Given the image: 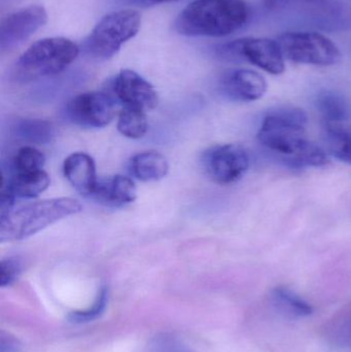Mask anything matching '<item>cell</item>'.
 <instances>
[{
	"label": "cell",
	"instance_id": "2e32d148",
	"mask_svg": "<svg viewBox=\"0 0 351 352\" xmlns=\"http://www.w3.org/2000/svg\"><path fill=\"white\" fill-rule=\"evenodd\" d=\"M128 170L140 182H157L168 175L169 164L160 153L150 151L132 157L128 164Z\"/></svg>",
	"mask_w": 351,
	"mask_h": 352
},
{
	"label": "cell",
	"instance_id": "5bb4252c",
	"mask_svg": "<svg viewBox=\"0 0 351 352\" xmlns=\"http://www.w3.org/2000/svg\"><path fill=\"white\" fill-rule=\"evenodd\" d=\"M137 197V188L131 178L113 175L97 182L91 198L111 208H121L131 204Z\"/></svg>",
	"mask_w": 351,
	"mask_h": 352
},
{
	"label": "cell",
	"instance_id": "e0dca14e",
	"mask_svg": "<svg viewBox=\"0 0 351 352\" xmlns=\"http://www.w3.org/2000/svg\"><path fill=\"white\" fill-rule=\"evenodd\" d=\"M315 107L325 123H346L351 118L350 101L337 91H321L315 98Z\"/></svg>",
	"mask_w": 351,
	"mask_h": 352
},
{
	"label": "cell",
	"instance_id": "8992f818",
	"mask_svg": "<svg viewBox=\"0 0 351 352\" xmlns=\"http://www.w3.org/2000/svg\"><path fill=\"white\" fill-rule=\"evenodd\" d=\"M284 58L299 64L332 66L339 63L341 52L335 43L317 32H286L278 37Z\"/></svg>",
	"mask_w": 351,
	"mask_h": 352
},
{
	"label": "cell",
	"instance_id": "9c48e42d",
	"mask_svg": "<svg viewBox=\"0 0 351 352\" xmlns=\"http://www.w3.org/2000/svg\"><path fill=\"white\" fill-rule=\"evenodd\" d=\"M65 111L74 125L88 129L106 127L115 119V97L98 91L82 93L69 100Z\"/></svg>",
	"mask_w": 351,
	"mask_h": 352
},
{
	"label": "cell",
	"instance_id": "d6986e66",
	"mask_svg": "<svg viewBox=\"0 0 351 352\" xmlns=\"http://www.w3.org/2000/svg\"><path fill=\"white\" fill-rule=\"evenodd\" d=\"M14 134L19 140L30 144H47L55 136V128L43 120L22 119L14 124Z\"/></svg>",
	"mask_w": 351,
	"mask_h": 352
},
{
	"label": "cell",
	"instance_id": "ac0fdd59",
	"mask_svg": "<svg viewBox=\"0 0 351 352\" xmlns=\"http://www.w3.org/2000/svg\"><path fill=\"white\" fill-rule=\"evenodd\" d=\"M324 142L334 158L351 165V126L346 123H325Z\"/></svg>",
	"mask_w": 351,
	"mask_h": 352
},
{
	"label": "cell",
	"instance_id": "30bf717a",
	"mask_svg": "<svg viewBox=\"0 0 351 352\" xmlns=\"http://www.w3.org/2000/svg\"><path fill=\"white\" fill-rule=\"evenodd\" d=\"M47 14L41 6H30L14 10L2 20L0 28L1 53L12 51L30 38L47 23Z\"/></svg>",
	"mask_w": 351,
	"mask_h": 352
},
{
	"label": "cell",
	"instance_id": "5b68a950",
	"mask_svg": "<svg viewBox=\"0 0 351 352\" xmlns=\"http://www.w3.org/2000/svg\"><path fill=\"white\" fill-rule=\"evenodd\" d=\"M140 25L141 16L137 10L128 8L109 12L99 21L87 39V52L97 59H109L137 34Z\"/></svg>",
	"mask_w": 351,
	"mask_h": 352
},
{
	"label": "cell",
	"instance_id": "277c9868",
	"mask_svg": "<svg viewBox=\"0 0 351 352\" xmlns=\"http://www.w3.org/2000/svg\"><path fill=\"white\" fill-rule=\"evenodd\" d=\"M78 45L64 37L35 41L14 64L12 76L19 82H29L64 72L78 57Z\"/></svg>",
	"mask_w": 351,
	"mask_h": 352
},
{
	"label": "cell",
	"instance_id": "8fae6325",
	"mask_svg": "<svg viewBox=\"0 0 351 352\" xmlns=\"http://www.w3.org/2000/svg\"><path fill=\"white\" fill-rule=\"evenodd\" d=\"M111 90L124 107L148 111L158 107L159 96L154 86L133 70L120 72L113 78Z\"/></svg>",
	"mask_w": 351,
	"mask_h": 352
},
{
	"label": "cell",
	"instance_id": "ba28073f",
	"mask_svg": "<svg viewBox=\"0 0 351 352\" xmlns=\"http://www.w3.org/2000/svg\"><path fill=\"white\" fill-rule=\"evenodd\" d=\"M206 175L218 184L238 182L249 170L251 160L247 151L236 144L212 146L201 157Z\"/></svg>",
	"mask_w": 351,
	"mask_h": 352
},
{
	"label": "cell",
	"instance_id": "7c38bea8",
	"mask_svg": "<svg viewBox=\"0 0 351 352\" xmlns=\"http://www.w3.org/2000/svg\"><path fill=\"white\" fill-rule=\"evenodd\" d=\"M220 89L229 100L253 102L265 95L267 82L259 72L242 68L226 72L220 78Z\"/></svg>",
	"mask_w": 351,
	"mask_h": 352
},
{
	"label": "cell",
	"instance_id": "3957f363",
	"mask_svg": "<svg viewBox=\"0 0 351 352\" xmlns=\"http://www.w3.org/2000/svg\"><path fill=\"white\" fill-rule=\"evenodd\" d=\"M249 16L243 0H195L177 16L175 28L187 36H227L242 28Z\"/></svg>",
	"mask_w": 351,
	"mask_h": 352
},
{
	"label": "cell",
	"instance_id": "6da1fadb",
	"mask_svg": "<svg viewBox=\"0 0 351 352\" xmlns=\"http://www.w3.org/2000/svg\"><path fill=\"white\" fill-rule=\"evenodd\" d=\"M307 116L298 107H282L266 113L258 132L262 146L290 168H317L329 163L323 148L305 138Z\"/></svg>",
	"mask_w": 351,
	"mask_h": 352
},
{
	"label": "cell",
	"instance_id": "52a82bcc",
	"mask_svg": "<svg viewBox=\"0 0 351 352\" xmlns=\"http://www.w3.org/2000/svg\"><path fill=\"white\" fill-rule=\"evenodd\" d=\"M216 55L224 61L249 62L271 74H280L286 69L282 47L272 39H236L216 47Z\"/></svg>",
	"mask_w": 351,
	"mask_h": 352
},
{
	"label": "cell",
	"instance_id": "9a60e30c",
	"mask_svg": "<svg viewBox=\"0 0 351 352\" xmlns=\"http://www.w3.org/2000/svg\"><path fill=\"white\" fill-rule=\"evenodd\" d=\"M63 173L66 179L80 194L91 197L96 186V165L92 157L84 153H74L64 161Z\"/></svg>",
	"mask_w": 351,
	"mask_h": 352
},
{
	"label": "cell",
	"instance_id": "603a6c76",
	"mask_svg": "<svg viewBox=\"0 0 351 352\" xmlns=\"http://www.w3.org/2000/svg\"><path fill=\"white\" fill-rule=\"evenodd\" d=\"M107 300H109V291L106 287H102L93 303L92 307L86 310L72 311L68 316V320L74 324H86V322H93L104 311L106 308Z\"/></svg>",
	"mask_w": 351,
	"mask_h": 352
},
{
	"label": "cell",
	"instance_id": "44dd1931",
	"mask_svg": "<svg viewBox=\"0 0 351 352\" xmlns=\"http://www.w3.org/2000/svg\"><path fill=\"white\" fill-rule=\"evenodd\" d=\"M148 123L146 111L124 107L117 120V130L122 135L130 140H139L146 135Z\"/></svg>",
	"mask_w": 351,
	"mask_h": 352
},
{
	"label": "cell",
	"instance_id": "7402d4cb",
	"mask_svg": "<svg viewBox=\"0 0 351 352\" xmlns=\"http://www.w3.org/2000/svg\"><path fill=\"white\" fill-rule=\"evenodd\" d=\"M45 157L34 146H24L20 148L12 161L14 173H25L43 170Z\"/></svg>",
	"mask_w": 351,
	"mask_h": 352
},
{
	"label": "cell",
	"instance_id": "7a4b0ae2",
	"mask_svg": "<svg viewBox=\"0 0 351 352\" xmlns=\"http://www.w3.org/2000/svg\"><path fill=\"white\" fill-rule=\"evenodd\" d=\"M82 210L78 201L68 197L33 201L24 204L14 202L0 209V241H19L38 233L60 219Z\"/></svg>",
	"mask_w": 351,
	"mask_h": 352
},
{
	"label": "cell",
	"instance_id": "ffe728a7",
	"mask_svg": "<svg viewBox=\"0 0 351 352\" xmlns=\"http://www.w3.org/2000/svg\"><path fill=\"white\" fill-rule=\"evenodd\" d=\"M273 304L278 310L292 318H306L313 312L308 302L286 287H276L272 292Z\"/></svg>",
	"mask_w": 351,
	"mask_h": 352
},
{
	"label": "cell",
	"instance_id": "4316f807",
	"mask_svg": "<svg viewBox=\"0 0 351 352\" xmlns=\"http://www.w3.org/2000/svg\"><path fill=\"white\" fill-rule=\"evenodd\" d=\"M142 6H156V4L167 3V2L177 1V0H135Z\"/></svg>",
	"mask_w": 351,
	"mask_h": 352
},
{
	"label": "cell",
	"instance_id": "cb8c5ba5",
	"mask_svg": "<svg viewBox=\"0 0 351 352\" xmlns=\"http://www.w3.org/2000/svg\"><path fill=\"white\" fill-rule=\"evenodd\" d=\"M0 270V285L1 287H10L22 273L23 264L18 258H2Z\"/></svg>",
	"mask_w": 351,
	"mask_h": 352
},
{
	"label": "cell",
	"instance_id": "4fadbf2b",
	"mask_svg": "<svg viewBox=\"0 0 351 352\" xmlns=\"http://www.w3.org/2000/svg\"><path fill=\"white\" fill-rule=\"evenodd\" d=\"M49 175L43 170L14 173L2 186L0 207L14 204L16 199L36 198L49 188Z\"/></svg>",
	"mask_w": 351,
	"mask_h": 352
},
{
	"label": "cell",
	"instance_id": "484cf974",
	"mask_svg": "<svg viewBox=\"0 0 351 352\" xmlns=\"http://www.w3.org/2000/svg\"><path fill=\"white\" fill-rule=\"evenodd\" d=\"M264 6L270 12H282L286 10L290 3V0H262Z\"/></svg>",
	"mask_w": 351,
	"mask_h": 352
},
{
	"label": "cell",
	"instance_id": "d4e9b609",
	"mask_svg": "<svg viewBox=\"0 0 351 352\" xmlns=\"http://www.w3.org/2000/svg\"><path fill=\"white\" fill-rule=\"evenodd\" d=\"M20 341L10 333L1 331L0 333V352H21Z\"/></svg>",
	"mask_w": 351,
	"mask_h": 352
}]
</instances>
